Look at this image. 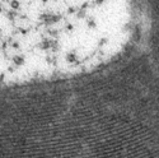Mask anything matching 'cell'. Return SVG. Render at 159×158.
I'll use <instances>...</instances> for the list:
<instances>
[]
</instances>
